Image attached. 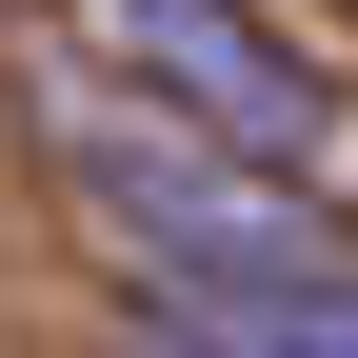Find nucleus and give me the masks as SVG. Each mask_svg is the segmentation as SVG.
<instances>
[{
  "instance_id": "f257e3e1",
  "label": "nucleus",
  "mask_w": 358,
  "mask_h": 358,
  "mask_svg": "<svg viewBox=\"0 0 358 358\" xmlns=\"http://www.w3.org/2000/svg\"><path fill=\"white\" fill-rule=\"evenodd\" d=\"M80 20H100L120 60L159 80V120H199L219 159H259V179L319 159V60H299V40H259L239 0H80Z\"/></svg>"
},
{
  "instance_id": "f03ea898",
  "label": "nucleus",
  "mask_w": 358,
  "mask_h": 358,
  "mask_svg": "<svg viewBox=\"0 0 358 358\" xmlns=\"http://www.w3.org/2000/svg\"><path fill=\"white\" fill-rule=\"evenodd\" d=\"M159 358H358V259L319 279H140Z\"/></svg>"
}]
</instances>
